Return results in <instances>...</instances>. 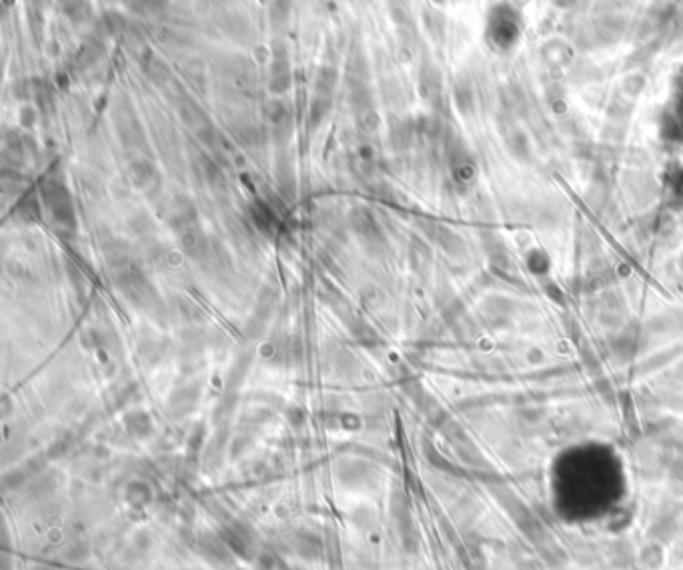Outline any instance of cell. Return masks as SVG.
<instances>
[{
  "label": "cell",
  "instance_id": "1",
  "mask_svg": "<svg viewBox=\"0 0 683 570\" xmlns=\"http://www.w3.org/2000/svg\"><path fill=\"white\" fill-rule=\"evenodd\" d=\"M521 12L511 2H499L487 17V37L497 48H511L521 37Z\"/></svg>",
  "mask_w": 683,
  "mask_h": 570
},
{
  "label": "cell",
  "instance_id": "2",
  "mask_svg": "<svg viewBox=\"0 0 683 570\" xmlns=\"http://www.w3.org/2000/svg\"><path fill=\"white\" fill-rule=\"evenodd\" d=\"M575 2L577 0H553V4L557 8H571V6H575Z\"/></svg>",
  "mask_w": 683,
  "mask_h": 570
}]
</instances>
